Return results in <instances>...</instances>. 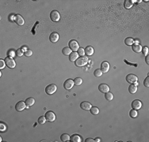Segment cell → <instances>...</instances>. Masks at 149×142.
Segmentation results:
<instances>
[{
	"instance_id": "obj_3",
	"label": "cell",
	"mask_w": 149,
	"mask_h": 142,
	"mask_svg": "<svg viewBox=\"0 0 149 142\" xmlns=\"http://www.w3.org/2000/svg\"><path fill=\"white\" fill-rule=\"evenodd\" d=\"M50 18L52 21H53V22H57L60 19V13L57 10H53L50 13Z\"/></svg>"
},
{
	"instance_id": "obj_39",
	"label": "cell",
	"mask_w": 149,
	"mask_h": 142,
	"mask_svg": "<svg viewBox=\"0 0 149 142\" xmlns=\"http://www.w3.org/2000/svg\"><path fill=\"white\" fill-rule=\"evenodd\" d=\"M142 50H143V53L144 55H147V54H148V48L147 47H144V48H142Z\"/></svg>"
},
{
	"instance_id": "obj_32",
	"label": "cell",
	"mask_w": 149,
	"mask_h": 142,
	"mask_svg": "<svg viewBox=\"0 0 149 142\" xmlns=\"http://www.w3.org/2000/svg\"><path fill=\"white\" fill-rule=\"evenodd\" d=\"M8 57H10V58H14L16 55V51H14V50H9L7 52Z\"/></svg>"
},
{
	"instance_id": "obj_21",
	"label": "cell",
	"mask_w": 149,
	"mask_h": 142,
	"mask_svg": "<svg viewBox=\"0 0 149 142\" xmlns=\"http://www.w3.org/2000/svg\"><path fill=\"white\" fill-rule=\"evenodd\" d=\"M137 91V85L136 84H131L129 85V92H130L131 94H134L136 93Z\"/></svg>"
},
{
	"instance_id": "obj_2",
	"label": "cell",
	"mask_w": 149,
	"mask_h": 142,
	"mask_svg": "<svg viewBox=\"0 0 149 142\" xmlns=\"http://www.w3.org/2000/svg\"><path fill=\"white\" fill-rule=\"evenodd\" d=\"M57 90V87H56V84H48V86L45 88V92L48 95H53L56 92Z\"/></svg>"
},
{
	"instance_id": "obj_16",
	"label": "cell",
	"mask_w": 149,
	"mask_h": 142,
	"mask_svg": "<svg viewBox=\"0 0 149 142\" xmlns=\"http://www.w3.org/2000/svg\"><path fill=\"white\" fill-rule=\"evenodd\" d=\"M142 46L140 44H133L132 45V51H133L134 52H136V53H140V52L142 51Z\"/></svg>"
},
{
	"instance_id": "obj_26",
	"label": "cell",
	"mask_w": 149,
	"mask_h": 142,
	"mask_svg": "<svg viewBox=\"0 0 149 142\" xmlns=\"http://www.w3.org/2000/svg\"><path fill=\"white\" fill-rule=\"evenodd\" d=\"M105 98L107 99L108 101L113 100V94L111 93V92H106V95H105Z\"/></svg>"
},
{
	"instance_id": "obj_17",
	"label": "cell",
	"mask_w": 149,
	"mask_h": 142,
	"mask_svg": "<svg viewBox=\"0 0 149 142\" xmlns=\"http://www.w3.org/2000/svg\"><path fill=\"white\" fill-rule=\"evenodd\" d=\"M78 58H79V54L76 51H72V54L69 55V60L73 62H75Z\"/></svg>"
},
{
	"instance_id": "obj_18",
	"label": "cell",
	"mask_w": 149,
	"mask_h": 142,
	"mask_svg": "<svg viewBox=\"0 0 149 142\" xmlns=\"http://www.w3.org/2000/svg\"><path fill=\"white\" fill-rule=\"evenodd\" d=\"M70 141H72V142H81L82 138H81V137L79 136V135L74 134L70 137Z\"/></svg>"
},
{
	"instance_id": "obj_14",
	"label": "cell",
	"mask_w": 149,
	"mask_h": 142,
	"mask_svg": "<svg viewBox=\"0 0 149 142\" xmlns=\"http://www.w3.org/2000/svg\"><path fill=\"white\" fill-rule=\"evenodd\" d=\"M80 107H81L82 110H84V111H90V110H91V108L92 107V105L89 103V102L83 101V102H82V103H80Z\"/></svg>"
},
{
	"instance_id": "obj_33",
	"label": "cell",
	"mask_w": 149,
	"mask_h": 142,
	"mask_svg": "<svg viewBox=\"0 0 149 142\" xmlns=\"http://www.w3.org/2000/svg\"><path fill=\"white\" fill-rule=\"evenodd\" d=\"M77 51H78L79 55H80V57H82L85 55V49H83L82 47H79Z\"/></svg>"
},
{
	"instance_id": "obj_19",
	"label": "cell",
	"mask_w": 149,
	"mask_h": 142,
	"mask_svg": "<svg viewBox=\"0 0 149 142\" xmlns=\"http://www.w3.org/2000/svg\"><path fill=\"white\" fill-rule=\"evenodd\" d=\"M94 54V48L91 46H87L85 48V54L87 56H91Z\"/></svg>"
},
{
	"instance_id": "obj_34",
	"label": "cell",
	"mask_w": 149,
	"mask_h": 142,
	"mask_svg": "<svg viewBox=\"0 0 149 142\" xmlns=\"http://www.w3.org/2000/svg\"><path fill=\"white\" fill-rule=\"evenodd\" d=\"M23 54H24V51H22V48H19L16 51V55H17L18 57H22Z\"/></svg>"
},
{
	"instance_id": "obj_30",
	"label": "cell",
	"mask_w": 149,
	"mask_h": 142,
	"mask_svg": "<svg viewBox=\"0 0 149 142\" xmlns=\"http://www.w3.org/2000/svg\"><path fill=\"white\" fill-rule=\"evenodd\" d=\"M46 118H45V116H41V117H39L38 118V122H39V124H41V125H43L44 124V123L46 122Z\"/></svg>"
},
{
	"instance_id": "obj_4",
	"label": "cell",
	"mask_w": 149,
	"mask_h": 142,
	"mask_svg": "<svg viewBox=\"0 0 149 142\" xmlns=\"http://www.w3.org/2000/svg\"><path fill=\"white\" fill-rule=\"evenodd\" d=\"M5 62H6V66L10 69L14 68L16 66L15 61L14 60L13 58H10V57H7V58H5Z\"/></svg>"
},
{
	"instance_id": "obj_29",
	"label": "cell",
	"mask_w": 149,
	"mask_h": 142,
	"mask_svg": "<svg viewBox=\"0 0 149 142\" xmlns=\"http://www.w3.org/2000/svg\"><path fill=\"white\" fill-rule=\"evenodd\" d=\"M74 83H75V85H81L82 84V79L81 77H76V78H75V80H74Z\"/></svg>"
},
{
	"instance_id": "obj_24",
	"label": "cell",
	"mask_w": 149,
	"mask_h": 142,
	"mask_svg": "<svg viewBox=\"0 0 149 142\" xmlns=\"http://www.w3.org/2000/svg\"><path fill=\"white\" fill-rule=\"evenodd\" d=\"M70 137H71L67 133H63V134L61 135L60 139H61V141H62L66 142V141H70Z\"/></svg>"
},
{
	"instance_id": "obj_37",
	"label": "cell",
	"mask_w": 149,
	"mask_h": 142,
	"mask_svg": "<svg viewBox=\"0 0 149 142\" xmlns=\"http://www.w3.org/2000/svg\"><path fill=\"white\" fill-rule=\"evenodd\" d=\"M24 54H25V56L29 57V56H31L33 54V51H31V50H27V51H24Z\"/></svg>"
},
{
	"instance_id": "obj_25",
	"label": "cell",
	"mask_w": 149,
	"mask_h": 142,
	"mask_svg": "<svg viewBox=\"0 0 149 142\" xmlns=\"http://www.w3.org/2000/svg\"><path fill=\"white\" fill-rule=\"evenodd\" d=\"M90 111H91V113L94 115H97L99 114V109L96 106H92Z\"/></svg>"
},
{
	"instance_id": "obj_41",
	"label": "cell",
	"mask_w": 149,
	"mask_h": 142,
	"mask_svg": "<svg viewBox=\"0 0 149 142\" xmlns=\"http://www.w3.org/2000/svg\"><path fill=\"white\" fill-rule=\"evenodd\" d=\"M145 61H146V63L148 65V64H149V55H148V54H147V55H146V59H145Z\"/></svg>"
},
{
	"instance_id": "obj_6",
	"label": "cell",
	"mask_w": 149,
	"mask_h": 142,
	"mask_svg": "<svg viewBox=\"0 0 149 142\" xmlns=\"http://www.w3.org/2000/svg\"><path fill=\"white\" fill-rule=\"evenodd\" d=\"M68 45H69V47L72 49V51H77L78 50H79V44H78V42L76 41V40H70V42H69V44H68Z\"/></svg>"
},
{
	"instance_id": "obj_27",
	"label": "cell",
	"mask_w": 149,
	"mask_h": 142,
	"mask_svg": "<svg viewBox=\"0 0 149 142\" xmlns=\"http://www.w3.org/2000/svg\"><path fill=\"white\" fill-rule=\"evenodd\" d=\"M132 2L131 1H129V0H125V2H124V6H125V8L126 9H130L131 7L132 6Z\"/></svg>"
},
{
	"instance_id": "obj_35",
	"label": "cell",
	"mask_w": 149,
	"mask_h": 142,
	"mask_svg": "<svg viewBox=\"0 0 149 142\" xmlns=\"http://www.w3.org/2000/svg\"><path fill=\"white\" fill-rule=\"evenodd\" d=\"M6 129H7V127H6V125L4 124V123L1 122L0 123V131L1 132H5Z\"/></svg>"
},
{
	"instance_id": "obj_10",
	"label": "cell",
	"mask_w": 149,
	"mask_h": 142,
	"mask_svg": "<svg viewBox=\"0 0 149 142\" xmlns=\"http://www.w3.org/2000/svg\"><path fill=\"white\" fill-rule=\"evenodd\" d=\"M132 108L134 109V110H139L142 107V103L140 100H138V99H135L132 102Z\"/></svg>"
},
{
	"instance_id": "obj_5",
	"label": "cell",
	"mask_w": 149,
	"mask_h": 142,
	"mask_svg": "<svg viewBox=\"0 0 149 142\" xmlns=\"http://www.w3.org/2000/svg\"><path fill=\"white\" fill-rule=\"evenodd\" d=\"M126 81L129 84H135V83L138 81V77L136 75L130 73V74L126 76Z\"/></svg>"
},
{
	"instance_id": "obj_23",
	"label": "cell",
	"mask_w": 149,
	"mask_h": 142,
	"mask_svg": "<svg viewBox=\"0 0 149 142\" xmlns=\"http://www.w3.org/2000/svg\"><path fill=\"white\" fill-rule=\"evenodd\" d=\"M125 44L128 46H132L134 44V40L132 37H128L125 40Z\"/></svg>"
},
{
	"instance_id": "obj_8",
	"label": "cell",
	"mask_w": 149,
	"mask_h": 142,
	"mask_svg": "<svg viewBox=\"0 0 149 142\" xmlns=\"http://www.w3.org/2000/svg\"><path fill=\"white\" fill-rule=\"evenodd\" d=\"M74 84H75L74 80L72 79H67L65 80L64 84H63V87H64V89L66 90H70L73 88Z\"/></svg>"
},
{
	"instance_id": "obj_42",
	"label": "cell",
	"mask_w": 149,
	"mask_h": 142,
	"mask_svg": "<svg viewBox=\"0 0 149 142\" xmlns=\"http://www.w3.org/2000/svg\"><path fill=\"white\" fill-rule=\"evenodd\" d=\"M94 141H96V142H100L101 141V138H96V139H94Z\"/></svg>"
},
{
	"instance_id": "obj_28",
	"label": "cell",
	"mask_w": 149,
	"mask_h": 142,
	"mask_svg": "<svg viewBox=\"0 0 149 142\" xmlns=\"http://www.w3.org/2000/svg\"><path fill=\"white\" fill-rule=\"evenodd\" d=\"M129 115L131 118H136L137 116H138V113H137V111L136 110H134V109H132V110L130 111L129 112Z\"/></svg>"
},
{
	"instance_id": "obj_40",
	"label": "cell",
	"mask_w": 149,
	"mask_h": 142,
	"mask_svg": "<svg viewBox=\"0 0 149 142\" xmlns=\"http://www.w3.org/2000/svg\"><path fill=\"white\" fill-rule=\"evenodd\" d=\"M85 141H86V142H94V140L93 138H87Z\"/></svg>"
},
{
	"instance_id": "obj_7",
	"label": "cell",
	"mask_w": 149,
	"mask_h": 142,
	"mask_svg": "<svg viewBox=\"0 0 149 142\" xmlns=\"http://www.w3.org/2000/svg\"><path fill=\"white\" fill-rule=\"evenodd\" d=\"M45 118L48 122H53L56 121V115L53 111H48L45 114Z\"/></svg>"
},
{
	"instance_id": "obj_20",
	"label": "cell",
	"mask_w": 149,
	"mask_h": 142,
	"mask_svg": "<svg viewBox=\"0 0 149 142\" xmlns=\"http://www.w3.org/2000/svg\"><path fill=\"white\" fill-rule=\"evenodd\" d=\"M25 104H26L27 108H29L30 106H33L35 103V99L32 97H29V98H27L26 100L25 101Z\"/></svg>"
},
{
	"instance_id": "obj_22",
	"label": "cell",
	"mask_w": 149,
	"mask_h": 142,
	"mask_svg": "<svg viewBox=\"0 0 149 142\" xmlns=\"http://www.w3.org/2000/svg\"><path fill=\"white\" fill-rule=\"evenodd\" d=\"M72 49H71L69 47H66L64 48H63L62 50V53L66 56H69L70 54H72Z\"/></svg>"
},
{
	"instance_id": "obj_38",
	"label": "cell",
	"mask_w": 149,
	"mask_h": 142,
	"mask_svg": "<svg viewBox=\"0 0 149 142\" xmlns=\"http://www.w3.org/2000/svg\"><path fill=\"white\" fill-rule=\"evenodd\" d=\"M144 86L145 87H149V77H147L145 78V80H144Z\"/></svg>"
},
{
	"instance_id": "obj_9",
	"label": "cell",
	"mask_w": 149,
	"mask_h": 142,
	"mask_svg": "<svg viewBox=\"0 0 149 142\" xmlns=\"http://www.w3.org/2000/svg\"><path fill=\"white\" fill-rule=\"evenodd\" d=\"M14 21H15V23L17 24V25H20V26H22L25 23L24 18H23L21 15H19V14H17V15L14 16Z\"/></svg>"
},
{
	"instance_id": "obj_31",
	"label": "cell",
	"mask_w": 149,
	"mask_h": 142,
	"mask_svg": "<svg viewBox=\"0 0 149 142\" xmlns=\"http://www.w3.org/2000/svg\"><path fill=\"white\" fill-rule=\"evenodd\" d=\"M102 72H101V70H100V69H97V70L94 71V76H95L96 77H100L101 75H102Z\"/></svg>"
},
{
	"instance_id": "obj_15",
	"label": "cell",
	"mask_w": 149,
	"mask_h": 142,
	"mask_svg": "<svg viewBox=\"0 0 149 142\" xmlns=\"http://www.w3.org/2000/svg\"><path fill=\"white\" fill-rule=\"evenodd\" d=\"M59 37L60 36H59L58 33L56 32H53L49 36V40H50L52 43H56L59 40Z\"/></svg>"
},
{
	"instance_id": "obj_12",
	"label": "cell",
	"mask_w": 149,
	"mask_h": 142,
	"mask_svg": "<svg viewBox=\"0 0 149 142\" xmlns=\"http://www.w3.org/2000/svg\"><path fill=\"white\" fill-rule=\"evenodd\" d=\"M100 70H101V72L102 73H107L108 71L110 70V64H109L108 62L104 61V62H101Z\"/></svg>"
},
{
	"instance_id": "obj_43",
	"label": "cell",
	"mask_w": 149,
	"mask_h": 142,
	"mask_svg": "<svg viewBox=\"0 0 149 142\" xmlns=\"http://www.w3.org/2000/svg\"><path fill=\"white\" fill-rule=\"evenodd\" d=\"M125 62H126V61H125ZM127 63H129V62H127ZM129 65H130V63H129ZM132 65H134L135 66H136V64H131V66H132Z\"/></svg>"
},
{
	"instance_id": "obj_11",
	"label": "cell",
	"mask_w": 149,
	"mask_h": 142,
	"mask_svg": "<svg viewBox=\"0 0 149 142\" xmlns=\"http://www.w3.org/2000/svg\"><path fill=\"white\" fill-rule=\"evenodd\" d=\"M26 107V104L24 101H19L16 103L15 105V109L17 111H22L24 109H25Z\"/></svg>"
},
{
	"instance_id": "obj_13",
	"label": "cell",
	"mask_w": 149,
	"mask_h": 142,
	"mask_svg": "<svg viewBox=\"0 0 149 142\" xmlns=\"http://www.w3.org/2000/svg\"><path fill=\"white\" fill-rule=\"evenodd\" d=\"M98 90L101 92H102V93H106V92H110V87H109L106 84H104V83H102V84H99Z\"/></svg>"
},
{
	"instance_id": "obj_1",
	"label": "cell",
	"mask_w": 149,
	"mask_h": 142,
	"mask_svg": "<svg viewBox=\"0 0 149 142\" xmlns=\"http://www.w3.org/2000/svg\"><path fill=\"white\" fill-rule=\"evenodd\" d=\"M75 62V65H76L77 66H79V67L84 66L85 65H87V62H88V58H87V56L80 57V58H78Z\"/></svg>"
},
{
	"instance_id": "obj_36",
	"label": "cell",
	"mask_w": 149,
	"mask_h": 142,
	"mask_svg": "<svg viewBox=\"0 0 149 142\" xmlns=\"http://www.w3.org/2000/svg\"><path fill=\"white\" fill-rule=\"evenodd\" d=\"M5 66H6L5 60H3V59H0V70H3V69L5 67Z\"/></svg>"
}]
</instances>
